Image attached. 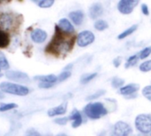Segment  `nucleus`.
<instances>
[{
	"label": "nucleus",
	"mask_w": 151,
	"mask_h": 136,
	"mask_svg": "<svg viewBox=\"0 0 151 136\" xmlns=\"http://www.w3.org/2000/svg\"><path fill=\"white\" fill-rule=\"evenodd\" d=\"M77 37L63 32L58 25H55L54 35L45 47V53L53 56L66 55L71 51Z\"/></svg>",
	"instance_id": "f257e3e1"
},
{
	"label": "nucleus",
	"mask_w": 151,
	"mask_h": 136,
	"mask_svg": "<svg viewBox=\"0 0 151 136\" xmlns=\"http://www.w3.org/2000/svg\"><path fill=\"white\" fill-rule=\"evenodd\" d=\"M22 22V16L14 13H0V29L5 31H14L20 27Z\"/></svg>",
	"instance_id": "f03ea898"
},
{
	"label": "nucleus",
	"mask_w": 151,
	"mask_h": 136,
	"mask_svg": "<svg viewBox=\"0 0 151 136\" xmlns=\"http://www.w3.org/2000/svg\"><path fill=\"white\" fill-rule=\"evenodd\" d=\"M83 112L86 117L91 120H98L109 114L108 109L101 101L89 102L84 107Z\"/></svg>",
	"instance_id": "7ed1b4c3"
},
{
	"label": "nucleus",
	"mask_w": 151,
	"mask_h": 136,
	"mask_svg": "<svg viewBox=\"0 0 151 136\" xmlns=\"http://www.w3.org/2000/svg\"><path fill=\"white\" fill-rule=\"evenodd\" d=\"M0 90L4 94L17 96H27L30 93V89L28 86L11 82H2L0 84Z\"/></svg>",
	"instance_id": "20e7f679"
},
{
	"label": "nucleus",
	"mask_w": 151,
	"mask_h": 136,
	"mask_svg": "<svg viewBox=\"0 0 151 136\" xmlns=\"http://www.w3.org/2000/svg\"><path fill=\"white\" fill-rule=\"evenodd\" d=\"M134 125L136 130L142 134L151 133V114H139L135 117Z\"/></svg>",
	"instance_id": "39448f33"
},
{
	"label": "nucleus",
	"mask_w": 151,
	"mask_h": 136,
	"mask_svg": "<svg viewBox=\"0 0 151 136\" xmlns=\"http://www.w3.org/2000/svg\"><path fill=\"white\" fill-rule=\"evenodd\" d=\"M94 40H95V36L92 31L83 30L80 33H78V35L77 36L76 42H77L79 47L83 48V47H86L92 45L94 42Z\"/></svg>",
	"instance_id": "423d86ee"
},
{
	"label": "nucleus",
	"mask_w": 151,
	"mask_h": 136,
	"mask_svg": "<svg viewBox=\"0 0 151 136\" xmlns=\"http://www.w3.org/2000/svg\"><path fill=\"white\" fill-rule=\"evenodd\" d=\"M133 132L130 124L124 121H117L113 126V133L115 136H130Z\"/></svg>",
	"instance_id": "0eeeda50"
},
{
	"label": "nucleus",
	"mask_w": 151,
	"mask_h": 136,
	"mask_svg": "<svg viewBox=\"0 0 151 136\" xmlns=\"http://www.w3.org/2000/svg\"><path fill=\"white\" fill-rule=\"evenodd\" d=\"M139 1L140 0H119L117 4V10L122 14H130L139 5Z\"/></svg>",
	"instance_id": "6e6552de"
},
{
	"label": "nucleus",
	"mask_w": 151,
	"mask_h": 136,
	"mask_svg": "<svg viewBox=\"0 0 151 136\" xmlns=\"http://www.w3.org/2000/svg\"><path fill=\"white\" fill-rule=\"evenodd\" d=\"M139 85L135 83H131L124 86L118 90V94L124 96L126 99H134L137 97V93L139 90Z\"/></svg>",
	"instance_id": "1a4fd4ad"
},
{
	"label": "nucleus",
	"mask_w": 151,
	"mask_h": 136,
	"mask_svg": "<svg viewBox=\"0 0 151 136\" xmlns=\"http://www.w3.org/2000/svg\"><path fill=\"white\" fill-rule=\"evenodd\" d=\"M6 78L9 80L18 83H29L30 78L28 74L19 71H7L6 72Z\"/></svg>",
	"instance_id": "9d476101"
},
{
	"label": "nucleus",
	"mask_w": 151,
	"mask_h": 136,
	"mask_svg": "<svg viewBox=\"0 0 151 136\" xmlns=\"http://www.w3.org/2000/svg\"><path fill=\"white\" fill-rule=\"evenodd\" d=\"M68 119L71 121V126L73 128H78V127H79L83 124V121H84L82 113L78 109H74L70 112V115L68 117Z\"/></svg>",
	"instance_id": "9b49d317"
},
{
	"label": "nucleus",
	"mask_w": 151,
	"mask_h": 136,
	"mask_svg": "<svg viewBox=\"0 0 151 136\" xmlns=\"http://www.w3.org/2000/svg\"><path fill=\"white\" fill-rule=\"evenodd\" d=\"M30 38L36 44H42L47 39V33L42 29H35L30 33Z\"/></svg>",
	"instance_id": "f8f14e48"
},
{
	"label": "nucleus",
	"mask_w": 151,
	"mask_h": 136,
	"mask_svg": "<svg viewBox=\"0 0 151 136\" xmlns=\"http://www.w3.org/2000/svg\"><path fill=\"white\" fill-rule=\"evenodd\" d=\"M68 109V105L67 102H63L56 107L51 108L47 110V116L50 117H59L65 115Z\"/></svg>",
	"instance_id": "ddd939ff"
},
{
	"label": "nucleus",
	"mask_w": 151,
	"mask_h": 136,
	"mask_svg": "<svg viewBox=\"0 0 151 136\" xmlns=\"http://www.w3.org/2000/svg\"><path fill=\"white\" fill-rule=\"evenodd\" d=\"M103 14V7L101 3H94L89 8V16L93 20H96Z\"/></svg>",
	"instance_id": "4468645a"
},
{
	"label": "nucleus",
	"mask_w": 151,
	"mask_h": 136,
	"mask_svg": "<svg viewBox=\"0 0 151 136\" xmlns=\"http://www.w3.org/2000/svg\"><path fill=\"white\" fill-rule=\"evenodd\" d=\"M58 26L63 32H65L67 34L73 35L75 32V29H74L72 23L68 19H65V18L60 19L58 22Z\"/></svg>",
	"instance_id": "2eb2a0df"
},
{
	"label": "nucleus",
	"mask_w": 151,
	"mask_h": 136,
	"mask_svg": "<svg viewBox=\"0 0 151 136\" xmlns=\"http://www.w3.org/2000/svg\"><path fill=\"white\" fill-rule=\"evenodd\" d=\"M69 19L72 21V22L77 25V26H80L83 22H84V18H85V14L83 13V11L81 10H77V11H73L71 13H69L68 14Z\"/></svg>",
	"instance_id": "dca6fc26"
},
{
	"label": "nucleus",
	"mask_w": 151,
	"mask_h": 136,
	"mask_svg": "<svg viewBox=\"0 0 151 136\" xmlns=\"http://www.w3.org/2000/svg\"><path fill=\"white\" fill-rule=\"evenodd\" d=\"M35 80L38 81L39 83H49V84H56L58 82V76L54 74H49V75H41V76H36L34 78Z\"/></svg>",
	"instance_id": "f3484780"
},
{
	"label": "nucleus",
	"mask_w": 151,
	"mask_h": 136,
	"mask_svg": "<svg viewBox=\"0 0 151 136\" xmlns=\"http://www.w3.org/2000/svg\"><path fill=\"white\" fill-rule=\"evenodd\" d=\"M10 43H11V37L9 32L0 29V49L7 48Z\"/></svg>",
	"instance_id": "a211bd4d"
},
{
	"label": "nucleus",
	"mask_w": 151,
	"mask_h": 136,
	"mask_svg": "<svg viewBox=\"0 0 151 136\" xmlns=\"http://www.w3.org/2000/svg\"><path fill=\"white\" fill-rule=\"evenodd\" d=\"M137 29H138V25H137V24H133V25H132L131 27H129L128 29H126L124 31H123L122 33H120V34L118 35L117 38H118L119 40L124 39L125 37H127L131 36L132 34H133V33L137 30Z\"/></svg>",
	"instance_id": "6ab92c4d"
},
{
	"label": "nucleus",
	"mask_w": 151,
	"mask_h": 136,
	"mask_svg": "<svg viewBox=\"0 0 151 136\" xmlns=\"http://www.w3.org/2000/svg\"><path fill=\"white\" fill-rule=\"evenodd\" d=\"M98 76L97 72H93V73H86L81 76L80 78V83L82 85H86L88 83H90L93 79H94L96 77Z\"/></svg>",
	"instance_id": "aec40b11"
},
{
	"label": "nucleus",
	"mask_w": 151,
	"mask_h": 136,
	"mask_svg": "<svg viewBox=\"0 0 151 136\" xmlns=\"http://www.w3.org/2000/svg\"><path fill=\"white\" fill-rule=\"evenodd\" d=\"M139 60V58L138 53L130 56V57L126 60V62H125V64H124L125 69H129V68H132V67L135 66V65L138 63Z\"/></svg>",
	"instance_id": "412c9836"
},
{
	"label": "nucleus",
	"mask_w": 151,
	"mask_h": 136,
	"mask_svg": "<svg viewBox=\"0 0 151 136\" xmlns=\"http://www.w3.org/2000/svg\"><path fill=\"white\" fill-rule=\"evenodd\" d=\"M124 86V79L118 78V77H115L111 79V86L115 89H120L121 87H123Z\"/></svg>",
	"instance_id": "4be33fe9"
},
{
	"label": "nucleus",
	"mask_w": 151,
	"mask_h": 136,
	"mask_svg": "<svg viewBox=\"0 0 151 136\" xmlns=\"http://www.w3.org/2000/svg\"><path fill=\"white\" fill-rule=\"evenodd\" d=\"M9 68H10V64H9L7 58L5 56V54L3 53L0 52V69L7 71L9 70Z\"/></svg>",
	"instance_id": "5701e85b"
},
{
	"label": "nucleus",
	"mask_w": 151,
	"mask_h": 136,
	"mask_svg": "<svg viewBox=\"0 0 151 136\" xmlns=\"http://www.w3.org/2000/svg\"><path fill=\"white\" fill-rule=\"evenodd\" d=\"M18 108V104L14 102H9V103H1L0 104V112H6L9 111L14 109Z\"/></svg>",
	"instance_id": "b1692460"
},
{
	"label": "nucleus",
	"mask_w": 151,
	"mask_h": 136,
	"mask_svg": "<svg viewBox=\"0 0 151 136\" xmlns=\"http://www.w3.org/2000/svg\"><path fill=\"white\" fill-rule=\"evenodd\" d=\"M109 28V24L104 20H98L94 22V29L98 31H103Z\"/></svg>",
	"instance_id": "393cba45"
},
{
	"label": "nucleus",
	"mask_w": 151,
	"mask_h": 136,
	"mask_svg": "<svg viewBox=\"0 0 151 136\" xmlns=\"http://www.w3.org/2000/svg\"><path fill=\"white\" fill-rule=\"evenodd\" d=\"M151 54V46H147L138 53L139 60H145Z\"/></svg>",
	"instance_id": "a878e982"
},
{
	"label": "nucleus",
	"mask_w": 151,
	"mask_h": 136,
	"mask_svg": "<svg viewBox=\"0 0 151 136\" xmlns=\"http://www.w3.org/2000/svg\"><path fill=\"white\" fill-rule=\"evenodd\" d=\"M139 71L141 72H149V71H151V60L143 61L139 65Z\"/></svg>",
	"instance_id": "bb28decb"
},
{
	"label": "nucleus",
	"mask_w": 151,
	"mask_h": 136,
	"mask_svg": "<svg viewBox=\"0 0 151 136\" xmlns=\"http://www.w3.org/2000/svg\"><path fill=\"white\" fill-rule=\"evenodd\" d=\"M105 94H106L105 90H99V91H96L95 93H93V94L89 95V96L86 98V100H87V101H93V100H95V99L101 98V97L103 96Z\"/></svg>",
	"instance_id": "cd10ccee"
},
{
	"label": "nucleus",
	"mask_w": 151,
	"mask_h": 136,
	"mask_svg": "<svg viewBox=\"0 0 151 136\" xmlns=\"http://www.w3.org/2000/svg\"><path fill=\"white\" fill-rule=\"evenodd\" d=\"M71 76V71H63L59 76H58V82H64L67 79H68Z\"/></svg>",
	"instance_id": "c85d7f7f"
},
{
	"label": "nucleus",
	"mask_w": 151,
	"mask_h": 136,
	"mask_svg": "<svg viewBox=\"0 0 151 136\" xmlns=\"http://www.w3.org/2000/svg\"><path fill=\"white\" fill-rule=\"evenodd\" d=\"M54 3V0H40L38 2V6L41 8H49Z\"/></svg>",
	"instance_id": "c756f323"
},
{
	"label": "nucleus",
	"mask_w": 151,
	"mask_h": 136,
	"mask_svg": "<svg viewBox=\"0 0 151 136\" xmlns=\"http://www.w3.org/2000/svg\"><path fill=\"white\" fill-rule=\"evenodd\" d=\"M142 95L151 102V85L150 86H146L142 89Z\"/></svg>",
	"instance_id": "7c9ffc66"
},
{
	"label": "nucleus",
	"mask_w": 151,
	"mask_h": 136,
	"mask_svg": "<svg viewBox=\"0 0 151 136\" xmlns=\"http://www.w3.org/2000/svg\"><path fill=\"white\" fill-rule=\"evenodd\" d=\"M68 121H69L68 117H56V118L53 120V122H54L55 124H59V125H65V124H68Z\"/></svg>",
	"instance_id": "2f4dec72"
},
{
	"label": "nucleus",
	"mask_w": 151,
	"mask_h": 136,
	"mask_svg": "<svg viewBox=\"0 0 151 136\" xmlns=\"http://www.w3.org/2000/svg\"><path fill=\"white\" fill-rule=\"evenodd\" d=\"M54 86V84H49V83H39L38 84V87L42 88V89H49L51 87H52Z\"/></svg>",
	"instance_id": "473e14b6"
},
{
	"label": "nucleus",
	"mask_w": 151,
	"mask_h": 136,
	"mask_svg": "<svg viewBox=\"0 0 151 136\" xmlns=\"http://www.w3.org/2000/svg\"><path fill=\"white\" fill-rule=\"evenodd\" d=\"M27 136H42L37 130L35 129H29L27 132Z\"/></svg>",
	"instance_id": "72a5a7b5"
},
{
	"label": "nucleus",
	"mask_w": 151,
	"mask_h": 136,
	"mask_svg": "<svg viewBox=\"0 0 151 136\" xmlns=\"http://www.w3.org/2000/svg\"><path fill=\"white\" fill-rule=\"evenodd\" d=\"M141 12L144 15H149V9H148V6L146 5V4H142L141 5Z\"/></svg>",
	"instance_id": "f704fd0d"
},
{
	"label": "nucleus",
	"mask_w": 151,
	"mask_h": 136,
	"mask_svg": "<svg viewBox=\"0 0 151 136\" xmlns=\"http://www.w3.org/2000/svg\"><path fill=\"white\" fill-rule=\"evenodd\" d=\"M121 62H122V58L121 57H116V58H115L113 60V65L116 68H118L121 65Z\"/></svg>",
	"instance_id": "c9c22d12"
},
{
	"label": "nucleus",
	"mask_w": 151,
	"mask_h": 136,
	"mask_svg": "<svg viewBox=\"0 0 151 136\" xmlns=\"http://www.w3.org/2000/svg\"><path fill=\"white\" fill-rule=\"evenodd\" d=\"M73 68V64H68L65 68H64V71H70V70H72Z\"/></svg>",
	"instance_id": "e433bc0d"
},
{
	"label": "nucleus",
	"mask_w": 151,
	"mask_h": 136,
	"mask_svg": "<svg viewBox=\"0 0 151 136\" xmlns=\"http://www.w3.org/2000/svg\"><path fill=\"white\" fill-rule=\"evenodd\" d=\"M5 98V94L0 90V100H2V99H4Z\"/></svg>",
	"instance_id": "4c0bfd02"
},
{
	"label": "nucleus",
	"mask_w": 151,
	"mask_h": 136,
	"mask_svg": "<svg viewBox=\"0 0 151 136\" xmlns=\"http://www.w3.org/2000/svg\"><path fill=\"white\" fill-rule=\"evenodd\" d=\"M57 136H67L66 134H59V135H57Z\"/></svg>",
	"instance_id": "58836bf2"
},
{
	"label": "nucleus",
	"mask_w": 151,
	"mask_h": 136,
	"mask_svg": "<svg viewBox=\"0 0 151 136\" xmlns=\"http://www.w3.org/2000/svg\"><path fill=\"white\" fill-rule=\"evenodd\" d=\"M7 2H10V1H12V0H6ZM19 1H22V0H19Z\"/></svg>",
	"instance_id": "ea45409f"
},
{
	"label": "nucleus",
	"mask_w": 151,
	"mask_h": 136,
	"mask_svg": "<svg viewBox=\"0 0 151 136\" xmlns=\"http://www.w3.org/2000/svg\"><path fill=\"white\" fill-rule=\"evenodd\" d=\"M32 1H33V2H37L38 0H32Z\"/></svg>",
	"instance_id": "a19ab883"
},
{
	"label": "nucleus",
	"mask_w": 151,
	"mask_h": 136,
	"mask_svg": "<svg viewBox=\"0 0 151 136\" xmlns=\"http://www.w3.org/2000/svg\"><path fill=\"white\" fill-rule=\"evenodd\" d=\"M3 1H5V0H0V4H1V3H2Z\"/></svg>",
	"instance_id": "79ce46f5"
},
{
	"label": "nucleus",
	"mask_w": 151,
	"mask_h": 136,
	"mask_svg": "<svg viewBox=\"0 0 151 136\" xmlns=\"http://www.w3.org/2000/svg\"><path fill=\"white\" fill-rule=\"evenodd\" d=\"M0 71H1V69H0Z\"/></svg>",
	"instance_id": "37998d69"
},
{
	"label": "nucleus",
	"mask_w": 151,
	"mask_h": 136,
	"mask_svg": "<svg viewBox=\"0 0 151 136\" xmlns=\"http://www.w3.org/2000/svg\"><path fill=\"white\" fill-rule=\"evenodd\" d=\"M150 136H151V133H150Z\"/></svg>",
	"instance_id": "c03bdc74"
}]
</instances>
